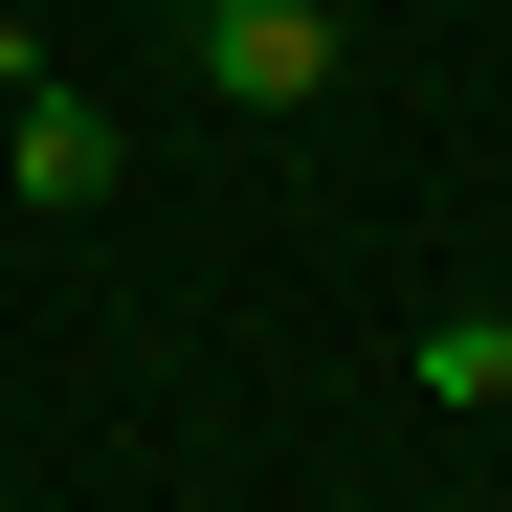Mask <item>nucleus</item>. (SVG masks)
<instances>
[{
    "mask_svg": "<svg viewBox=\"0 0 512 512\" xmlns=\"http://www.w3.org/2000/svg\"><path fill=\"white\" fill-rule=\"evenodd\" d=\"M334 67H357L334 0H201V90H223V112H312Z\"/></svg>",
    "mask_w": 512,
    "mask_h": 512,
    "instance_id": "f257e3e1",
    "label": "nucleus"
},
{
    "mask_svg": "<svg viewBox=\"0 0 512 512\" xmlns=\"http://www.w3.org/2000/svg\"><path fill=\"white\" fill-rule=\"evenodd\" d=\"M0 179H23V201H112V179H134V134H112L90 90H0Z\"/></svg>",
    "mask_w": 512,
    "mask_h": 512,
    "instance_id": "f03ea898",
    "label": "nucleus"
},
{
    "mask_svg": "<svg viewBox=\"0 0 512 512\" xmlns=\"http://www.w3.org/2000/svg\"><path fill=\"white\" fill-rule=\"evenodd\" d=\"M423 401H490L512 423V312H446V334H423Z\"/></svg>",
    "mask_w": 512,
    "mask_h": 512,
    "instance_id": "7ed1b4c3",
    "label": "nucleus"
},
{
    "mask_svg": "<svg viewBox=\"0 0 512 512\" xmlns=\"http://www.w3.org/2000/svg\"><path fill=\"white\" fill-rule=\"evenodd\" d=\"M334 23H357V0H334Z\"/></svg>",
    "mask_w": 512,
    "mask_h": 512,
    "instance_id": "20e7f679",
    "label": "nucleus"
}]
</instances>
